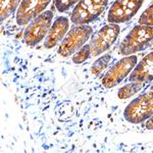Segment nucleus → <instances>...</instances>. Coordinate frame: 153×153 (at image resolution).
Instances as JSON below:
<instances>
[{
	"mask_svg": "<svg viewBox=\"0 0 153 153\" xmlns=\"http://www.w3.org/2000/svg\"><path fill=\"white\" fill-rule=\"evenodd\" d=\"M153 43V27L137 25L126 36L120 45V53L123 55L133 54L144 50Z\"/></svg>",
	"mask_w": 153,
	"mask_h": 153,
	"instance_id": "f257e3e1",
	"label": "nucleus"
},
{
	"mask_svg": "<svg viewBox=\"0 0 153 153\" xmlns=\"http://www.w3.org/2000/svg\"><path fill=\"white\" fill-rule=\"evenodd\" d=\"M108 0H80L71 14V22L75 25H88L105 10Z\"/></svg>",
	"mask_w": 153,
	"mask_h": 153,
	"instance_id": "20e7f679",
	"label": "nucleus"
},
{
	"mask_svg": "<svg viewBox=\"0 0 153 153\" xmlns=\"http://www.w3.org/2000/svg\"><path fill=\"white\" fill-rule=\"evenodd\" d=\"M138 23L140 25L153 27V3L143 11V13L141 14V16H140Z\"/></svg>",
	"mask_w": 153,
	"mask_h": 153,
	"instance_id": "dca6fc26",
	"label": "nucleus"
},
{
	"mask_svg": "<svg viewBox=\"0 0 153 153\" xmlns=\"http://www.w3.org/2000/svg\"><path fill=\"white\" fill-rule=\"evenodd\" d=\"M129 81L144 84L153 81V51L136 65L129 76Z\"/></svg>",
	"mask_w": 153,
	"mask_h": 153,
	"instance_id": "9b49d317",
	"label": "nucleus"
},
{
	"mask_svg": "<svg viewBox=\"0 0 153 153\" xmlns=\"http://www.w3.org/2000/svg\"><path fill=\"white\" fill-rule=\"evenodd\" d=\"M146 128L148 130H153V115L149 118V120H147Z\"/></svg>",
	"mask_w": 153,
	"mask_h": 153,
	"instance_id": "a211bd4d",
	"label": "nucleus"
},
{
	"mask_svg": "<svg viewBox=\"0 0 153 153\" xmlns=\"http://www.w3.org/2000/svg\"><path fill=\"white\" fill-rule=\"evenodd\" d=\"M120 32V27L117 24L109 23L103 28H101L92 37L90 44H89L91 48V56L96 57L108 50L114 44Z\"/></svg>",
	"mask_w": 153,
	"mask_h": 153,
	"instance_id": "423d86ee",
	"label": "nucleus"
},
{
	"mask_svg": "<svg viewBox=\"0 0 153 153\" xmlns=\"http://www.w3.org/2000/svg\"><path fill=\"white\" fill-rule=\"evenodd\" d=\"M90 56H91V48H90V45L87 44V45H84L82 48L79 49V50L74 54L73 61L75 63H76V65H80V63H83L84 61L87 60Z\"/></svg>",
	"mask_w": 153,
	"mask_h": 153,
	"instance_id": "2eb2a0df",
	"label": "nucleus"
},
{
	"mask_svg": "<svg viewBox=\"0 0 153 153\" xmlns=\"http://www.w3.org/2000/svg\"><path fill=\"white\" fill-rule=\"evenodd\" d=\"M151 91H153V85L151 86Z\"/></svg>",
	"mask_w": 153,
	"mask_h": 153,
	"instance_id": "6ab92c4d",
	"label": "nucleus"
},
{
	"mask_svg": "<svg viewBox=\"0 0 153 153\" xmlns=\"http://www.w3.org/2000/svg\"><path fill=\"white\" fill-rule=\"evenodd\" d=\"M51 0H22L16 11V23L19 26L29 24L44 12Z\"/></svg>",
	"mask_w": 153,
	"mask_h": 153,
	"instance_id": "1a4fd4ad",
	"label": "nucleus"
},
{
	"mask_svg": "<svg viewBox=\"0 0 153 153\" xmlns=\"http://www.w3.org/2000/svg\"><path fill=\"white\" fill-rule=\"evenodd\" d=\"M144 0H115L107 14L108 23H127L136 16Z\"/></svg>",
	"mask_w": 153,
	"mask_h": 153,
	"instance_id": "0eeeda50",
	"label": "nucleus"
},
{
	"mask_svg": "<svg viewBox=\"0 0 153 153\" xmlns=\"http://www.w3.org/2000/svg\"><path fill=\"white\" fill-rule=\"evenodd\" d=\"M80 0H54V5L58 11L63 12L68 10L71 6H74Z\"/></svg>",
	"mask_w": 153,
	"mask_h": 153,
	"instance_id": "f3484780",
	"label": "nucleus"
},
{
	"mask_svg": "<svg viewBox=\"0 0 153 153\" xmlns=\"http://www.w3.org/2000/svg\"><path fill=\"white\" fill-rule=\"evenodd\" d=\"M53 12L51 10H46L39 14L37 18L30 22L24 33V41L27 45L35 46L38 43L46 38L49 30L52 26Z\"/></svg>",
	"mask_w": 153,
	"mask_h": 153,
	"instance_id": "39448f33",
	"label": "nucleus"
},
{
	"mask_svg": "<svg viewBox=\"0 0 153 153\" xmlns=\"http://www.w3.org/2000/svg\"><path fill=\"white\" fill-rule=\"evenodd\" d=\"M0 7H1V22L9 18L14 10L21 5L22 0H0Z\"/></svg>",
	"mask_w": 153,
	"mask_h": 153,
	"instance_id": "f8f14e48",
	"label": "nucleus"
},
{
	"mask_svg": "<svg viewBox=\"0 0 153 153\" xmlns=\"http://www.w3.org/2000/svg\"><path fill=\"white\" fill-rule=\"evenodd\" d=\"M92 33L93 30L88 25H76L66 33L65 37L61 41L57 49L58 54L62 57H68L76 53L85 45Z\"/></svg>",
	"mask_w": 153,
	"mask_h": 153,
	"instance_id": "f03ea898",
	"label": "nucleus"
},
{
	"mask_svg": "<svg viewBox=\"0 0 153 153\" xmlns=\"http://www.w3.org/2000/svg\"><path fill=\"white\" fill-rule=\"evenodd\" d=\"M137 61L136 55H128L118 60L102 78V85L107 89L115 87L134 70Z\"/></svg>",
	"mask_w": 153,
	"mask_h": 153,
	"instance_id": "6e6552de",
	"label": "nucleus"
},
{
	"mask_svg": "<svg viewBox=\"0 0 153 153\" xmlns=\"http://www.w3.org/2000/svg\"><path fill=\"white\" fill-rule=\"evenodd\" d=\"M153 115V91L140 95L129 103L124 117L131 124H141Z\"/></svg>",
	"mask_w": 153,
	"mask_h": 153,
	"instance_id": "7ed1b4c3",
	"label": "nucleus"
},
{
	"mask_svg": "<svg viewBox=\"0 0 153 153\" xmlns=\"http://www.w3.org/2000/svg\"><path fill=\"white\" fill-rule=\"evenodd\" d=\"M110 60H111V56H110L109 54H105V55L101 56L100 58H98L97 60L93 63L92 68H91V73L95 76L99 75L101 71L108 65Z\"/></svg>",
	"mask_w": 153,
	"mask_h": 153,
	"instance_id": "4468645a",
	"label": "nucleus"
},
{
	"mask_svg": "<svg viewBox=\"0 0 153 153\" xmlns=\"http://www.w3.org/2000/svg\"><path fill=\"white\" fill-rule=\"evenodd\" d=\"M70 28V21L65 16H58L49 30L44 41V47L47 49L53 48L60 41L63 40Z\"/></svg>",
	"mask_w": 153,
	"mask_h": 153,
	"instance_id": "9d476101",
	"label": "nucleus"
},
{
	"mask_svg": "<svg viewBox=\"0 0 153 153\" xmlns=\"http://www.w3.org/2000/svg\"><path fill=\"white\" fill-rule=\"evenodd\" d=\"M143 86H144V83L131 82L130 84H128V85L120 89V91L117 92L118 98L120 99H128V98L134 96L137 92H139L143 88Z\"/></svg>",
	"mask_w": 153,
	"mask_h": 153,
	"instance_id": "ddd939ff",
	"label": "nucleus"
}]
</instances>
